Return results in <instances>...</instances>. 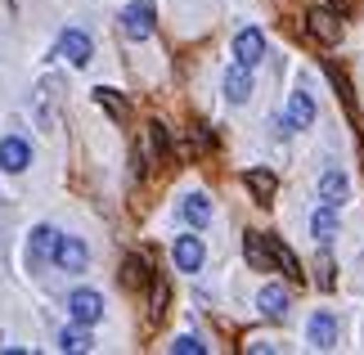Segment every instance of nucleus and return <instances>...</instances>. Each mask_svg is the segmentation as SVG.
<instances>
[{
	"instance_id": "1",
	"label": "nucleus",
	"mask_w": 364,
	"mask_h": 355,
	"mask_svg": "<svg viewBox=\"0 0 364 355\" xmlns=\"http://www.w3.org/2000/svg\"><path fill=\"white\" fill-rule=\"evenodd\" d=\"M68 315H73L77 324H100L104 319V297L100 292H90V288H77L73 297H68Z\"/></svg>"
},
{
	"instance_id": "2",
	"label": "nucleus",
	"mask_w": 364,
	"mask_h": 355,
	"mask_svg": "<svg viewBox=\"0 0 364 355\" xmlns=\"http://www.w3.org/2000/svg\"><path fill=\"white\" fill-rule=\"evenodd\" d=\"M122 32L131 41H149L153 36V5L149 0H135V5L122 9Z\"/></svg>"
},
{
	"instance_id": "3",
	"label": "nucleus",
	"mask_w": 364,
	"mask_h": 355,
	"mask_svg": "<svg viewBox=\"0 0 364 355\" xmlns=\"http://www.w3.org/2000/svg\"><path fill=\"white\" fill-rule=\"evenodd\" d=\"M59 54H63L73 68H86L90 54H95V46H90V36L81 32V27H68V32L59 36Z\"/></svg>"
},
{
	"instance_id": "4",
	"label": "nucleus",
	"mask_w": 364,
	"mask_h": 355,
	"mask_svg": "<svg viewBox=\"0 0 364 355\" xmlns=\"http://www.w3.org/2000/svg\"><path fill=\"white\" fill-rule=\"evenodd\" d=\"M27 162H32V144H27L23 135H5V139H0V166H5L9 176L27 171Z\"/></svg>"
},
{
	"instance_id": "5",
	"label": "nucleus",
	"mask_w": 364,
	"mask_h": 355,
	"mask_svg": "<svg viewBox=\"0 0 364 355\" xmlns=\"http://www.w3.org/2000/svg\"><path fill=\"white\" fill-rule=\"evenodd\" d=\"M306 337H311L315 351H333L338 346V319H333L328 310H315L311 324H306Z\"/></svg>"
},
{
	"instance_id": "6",
	"label": "nucleus",
	"mask_w": 364,
	"mask_h": 355,
	"mask_svg": "<svg viewBox=\"0 0 364 355\" xmlns=\"http://www.w3.org/2000/svg\"><path fill=\"white\" fill-rule=\"evenodd\" d=\"M284 126H288V131H306V126H315V99H311V90H292Z\"/></svg>"
},
{
	"instance_id": "7",
	"label": "nucleus",
	"mask_w": 364,
	"mask_h": 355,
	"mask_svg": "<svg viewBox=\"0 0 364 355\" xmlns=\"http://www.w3.org/2000/svg\"><path fill=\"white\" fill-rule=\"evenodd\" d=\"M86 261H90L86 243H81V238H73V234H63V238H59V252H54V265L68 270V275H81V270H86Z\"/></svg>"
},
{
	"instance_id": "8",
	"label": "nucleus",
	"mask_w": 364,
	"mask_h": 355,
	"mask_svg": "<svg viewBox=\"0 0 364 355\" xmlns=\"http://www.w3.org/2000/svg\"><path fill=\"white\" fill-rule=\"evenodd\" d=\"M171 257H176V270H185V275H193V270H203V238L198 234H180L176 238V248H171Z\"/></svg>"
},
{
	"instance_id": "9",
	"label": "nucleus",
	"mask_w": 364,
	"mask_h": 355,
	"mask_svg": "<svg viewBox=\"0 0 364 355\" xmlns=\"http://www.w3.org/2000/svg\"><path fill=\"white\" fill-rule=\"evenodd\" d=\"M257 306H261V315H265V319H288L292 297H288L284 283H265V288L257 292Z\"/></svg>"
},
{
	"instance_id": "10",
	"label": "nucleus",
	"mask_w": 364,
	"mask_h": 355,
	"mask_svg": "<svg viewBox=\"0 0 364 355\" xmlns=\"http://www.w3.org/2000/svg\"><path fill=\"white\" fill-rule=\"evenodd\" d=\"M342 14H333V9H311V18H306V27H311V36L315 41H324V46H338L342 41Z\"/></svg>"
},
{
	"instance_id": "11",
	"label": "nucleus",
	"mask_w": 364,
	"mask_h": 355,
	"mask_svg": "<svg viewBox=\"0 0 364 355\" xmlns=\"http://www.w3.org/2000/svg\"><path fill=\"white\" fill-rule=\"evenodd\" d=\"M122 288H131V292L153 288V270H149V257H144V252H131V257L122 261Z\"/></svg>"
},
{
	"instance_id": "12",
	"label": "nucleus",
	"mask_w": 364,
	"mask_h": 355,
	"mask_svg": "<svg viewBox=\"0 0 364 355\" xmlns=\"http://www.w3.org/2000/svg\"><path fill=\"white\" fill-rule=\"evenodd\" d=\"M234 59L247 63V68H257L265 59V36L257 32V27H243V32L234 36Z\"/></svg>"
},
{
	"instance_id": "13",
	"label": "nucleus",
	"mask_w": 364,
	"mask_h": 355,
	"mask_svg": "<svg viewBox=\"0 0 364 355\" xmlns=\"http://www.w3.org/2000/svg\"><path fill=\"white\" fill-rule=\"evenodd\" d=\"M59 230L54 225H36L32 230V248H27V257H32V265H41V261H54V252H59Z\"/></svg>"
},
{
	"instance_id": "14",
	"label": "nucleus",
	"mask_w": 364,
	"mask_h": 355,
	"mask_svg": "<svg viewBox=\"0 0 364 355\" xmlns=\"http://www.w3.org/2000/svg\"><path fill=\"white\" fill-rule=\"evenodd\" d=\"M311 234H315V243H319V248H328L333 238H338V207L319 203V207L311 211Z\"/></svg>"
},
{
	"instance_id": "15",
	"label": "nucleus",
	"mask_w": 364,
	"mask_h": 355,
	"mask_svg": "<svg viewBox=\"0 0 364 355\" xmlns=\"http://www.w3.org/2000/svg\"><path fill=\"white\" fill-rule=\"evenodd\" d=\"M243 257L252 270H279L274 265V252H270V238L265 234H243Z\"/></svg>"
},
{
	"instance_id": "16",
	"label": "nucleus",
	"mask_w": 364,
	"mask_h": 355,
	"mask_svg": "<svg viewBox=\"0 0 364 355\" xmlns=\"http://www.w3.org/2000/svg\"><path fill=\"white\" fill-rule=\"evenodd\" d=\"M225 99L230 104H247L252 99V68L247 63H234L225 73Z\"/></svg>"
},
{
	"instance_id": "17",
	"label": "nucleus",
	"mask_w": 364,
	"mask_h": 355,
	"mask_svg": "<svg viewBox=\"0 0 364 355\" xmlns=\"http://www.w3.org/2000/svg\"><path fill=\"white\" fill-rule=\"evenodd\" d=\"M180 216H185L193 230H207V225H212V203H207L203 194H185V203H180Z\"/></svg>"
},
{
	"instance_id": "18",
	"label": "nucleus",
	"mask_w": 364,
	"mask_h": 355,
	"mask_svg": "<svg viewBox=\"0 0 364 355\" xmlns=\"http://www.w3.org/2000/svg\"><path fill=\"white\" fill-rule=\"evenodd\" d=\"M346 194H351V189H346V176H342V171H324V176H319V203L342 207Z\"/></svg>"
},
{
	"instance_id": "19",
	"label": "nucleus",
	"mask_w": 364,
	"mask_h": 355,
	"mask_svg": "<svg viewBox=\"0 0 364 355\" xmlns=\"http://www.w3.org/2000/svg\"><path fill=\"white\" fill-rule=\"evenodd\" d=\"M243 184H247L252 194H257V203H270V198H274V189H279L274 171H261V166H257V171H247V176H243Z\"/></svg>"
},
{
	"instance_id": "20",
	"label": "nucleus",
	"mask_w": 364,
	"mask_h": 355,
	"mask_svg": "<svg viewBox=\"0 0 364 355\" xmlns=\"http://www.w3.org/2000/svg\"><path fill=\"white\" fill-rule=\"evenodd\" d=\"M90 346H95V342H90V324H77V319H73V329L59 333V351H73V355H77V351H90Z\"/></svg>"
},
{
	"instance_id": "21",
	"label": "nucleus",
	"mask_w": 364,
	"mask_h": 355,
	"mask_svg": "<svg viewBox=\"0 0 364 355\" xmlns=\"http://www.w3.org/2000/svg\"><path fill=\"white\" fill-rule=\"evenodd\" d=\"M265 238H270V252H274V265H279V270H284V275H288V279H301V265H297V257H292V248H288V243H279V238H274V234H265Z\"/></svg>"
},
{
	"instance_id": "22",
	"label": "nucleus",
	"mask_w": 364,
	"mask_h": 355,
	"mask_svg": "<svg viewBox=\"0 0 364 355\" xmlns=\"http://www.w3.org/2000/svg\"><path fill=\"white\" fill-rule=\"evenodd\" d=\"M95 104H100V108H104L113 122H126V99H117L113 90H108V86H100V90H95Z\"/></svg>"
},
{
	"instance_id": "23",
	"label": "nucleus",
	"mask_w": 364,
	"mask_h": 355,
	"mask_svg": "<svg viewBox=\"0 0 364 355\" xmlns=\"http://www.w3.org/2000/svg\"><path fill=\"white\" fill-rule=\"evenodd\" d=\"M149 144H153V153H158V162H166V153H171V139H166V126H162V122L149 126Z\"/></svg>"
},
{
	"instance_id": "24",
	"label": "nucleus",
	"mask_w": 364,
	"mask_h": 355,
	"mask_svg": "<svg viewBox=\"0 0 364 355\" xmlns=\"http://www.w3.org/2000/svg\"><path fill=\"white\" fill-rule=\"evenodd\" d=\"M171 351H176V355H203L207 346L198 342V337H189V333H185V337H176V342H171Z\"/></svg>"
},
{
	"instance_id": "25",
	"label": "nucleus",
	"mask_w": 364,
	"mask_h": 355,
	"mask_svg": "<svg viewBox=\"0 0 364 355\" xmlns=\"http://www.w3.org/2000/svg\"><path fill=\"white\" fill-rule=\"evenodd\" d=\"M162 310H166V283L153 279V319H162Z\"/></svg>"
},
{
	"instance_id": "26",
	"label": "nucleus",
	"mask_w": 364,
	"mask_h": 355,
	"mask_svg": "<svg viewBox=\"0 0 364 355\" xmlns=\"http://www.w3.org/2000/svg\"><path fill=\"white\" fill-rule=\"evenodd\" d=\"M333 9H338V14H351V0H333Z\"/></svg>"
}]
</instances>
